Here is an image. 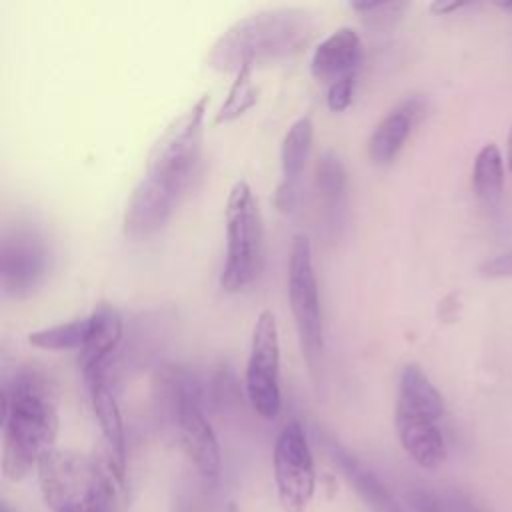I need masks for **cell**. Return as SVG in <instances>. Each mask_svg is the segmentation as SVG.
I'll list each match as a JSON object with an SVG mask.
<instances>
[{"label": "cell", "instance_id": "cell-17", "mask_svg": "<svg viewBox=\"0 0 512 512\" xmlns=\"http://www.w3.org/2000/svg\"><path fill=\"white\" fill-rule=\"evenodd\" d=\"M92 410L96 414V420L100 424L102 436L106 440L108 458L118 468L120 474H124V462H126V434H124V422L120 414V406L116 402V396L108 384L106 370L94 372L90 376H84Z\"/></svg>", "mask_w": 512, "mask_h": 512}, {"label": "cell", "instance_id": "cell-32", "mask_svg": "<svg viewBox=\"0 0 512 512\" xmlns=\"http://www.w3.org/2000/svg\"><path fill=\"white\" fill-rule=\"evenodd\" d=\"M2 512H8V510H6V508H4V510H2Z\"/></svg>", "mask_w": 512, "mask_h": 512}, {"label": "cell", "instance_id": "cell-26", "mask_svg": "<svg viewBox=\"0 0 512 512\" xmlns=\"http://www.w3.org/2000/svg\"><path fill=\"white\" fill-rule=\"evenodd\" d=\"M408 506H410V512H442L436 496L426 490H414L408 496Z\"/></svg>", "mask_w": 512, "mask_h": 512}, {"label": "cell", "instance_id": "cell-22", "mask_svg": "<svg viewBox=\"0 0 512 512\" xmlns=\"http://www.w3.org/2000/svg\"><path fill=\"white\" fill-rule=\"evenodd\" d=\"M88 334V316L40 328L28 334V342L42 350H80Z\"/></svg>", "mask_w": 512, "mask_h": 512}, {"label": "cell", "instance_id": "cell-2", "mask_svg": "<svg viewBox=\"0 0 512 512\" xmlns=\"http://www.w3.org/2000/svg\"><path fill=\"white\" fill-rule=\"evenodd\" d=\"M58 434L56 402L46 380L20 372L2 388V472L22 480L54 448Z\"/></svg>", "mask_w": 512, "mask_h": 512}, {"label": "cell", "instance_id": "cell-13", "mask_svg": "<svg viewBox=\"0 0 512 512\" xmlns=\"http://www.w3.org/2000/svg\"><path fill=\"white\" fill-rule=\"evenodd\" d=\"M360 60L362 40L358 32L350 26H340L314 48L310 70L316 80L332 84L348 74H356Z\"/></svg>", "mask_w": 512, "mask_h": 512}, {"label": "cell", "instance_id": "cell-4", "mask_svg": "<svg viewBox=\"0 0 512 512\" xmlns=\"http://www.w3.org/2000/svg\"><path fill=\"white\" fill-rule=\"evenodd\" d=\"M262 216L246 180L234 182L226 198V260L220 288L238 292L246 288L260 268Z\"/></svg>", "mask_w": 512, "mask_h": 512}, {"label": "cell", "instance_id": "cell-7", "mask_svg": "<svg viewBox=\"0 0 512 512\" xmlns=\"http://www.w3.org/2000/svg\"><path fill=\"white\" fill-rule=\"evenodd\" d=\"M162 380L176 414L184 452L204 478H216L220 472V446L202 412L194 378L182 368H166Z\"/></svg>", "mask_w": 512, "mask_h": 512}, {"label": "cell", "instance_id": "cell-23", "mask_svg": "<svg viewBox=\"0 0 512 512\" xmlns=\"http://www.w3.org/2000/svg\"><path fill=\"white\" fill-rule=\"evenodd\" d=\"M314 180L324 198H338L346 186V170L332 152H322L316 160Z\"/></svg>", "mask_w": 512, "mask_h": 512}, {"label": "cell", "instance_id": "cell-14", "mask_svg": "<svg viewBox=\"0 0 512 512\" xmlns=\"http://www.w3.org/2000/svg\"><path fill=\"white\" fill-rule=\"evenodd\" d=\"M122 316L112 304L100 302L88 314V334L78 350V366L82 376H90L106 368L110 354L122 340Z\"/></svg>", "mask_w": 512, "mask_h": 512}, {"label": "cell", "instance_id": "cell-6", "mask_svg": "<svg viewBox=\"0 0 512 512\" xmlns=\"http://www.w3.org/2000/svg\"><path fill=\"white\" fill-rule=\"evenodd\" d=\"M206 110L208 94H202L164 128L148 152L146 174L186 188L200 160Z\"/></svg>", "mask_w": 512, "mask_h": 512}, {"label": "cell", "instance_id": "cell-9", "mask_svg": "<svg viewBox=\"0 0 512 512\" xmlns=\"http://www.w3.org/2000/svg\"><path fill=\"white\" fill-rule=\"evenodd\" d=\"M274 482L286 512H306L316 490V468L304 428L290 420L274 444Z\"/></svg>", "mask_w": 512, "mask_h": 512}, {"label": "cell", "instance_id": "cell-30", "mask_svg": "<svg viewBox=\"0 0 512 512\" xmlns=\"http://www.w3.org/2000/svg\"><path fill=\"white\" fill-rule=\"evenodd\" d=\"M506 160H508V166L512 170V128L508 132V154H506Z\"/></svg>", "mask_w": 512, "mask_h": 512}, {"label": "cell", "instance_id": "cell-21", "mask_svg": "<svg viewBox=\"0 0 512 512\" xmlns=\"http://www.w3.org/2000/svg\"><path fill=\"white\" fill-rule=\"evenodd\" d=\"M252 70H254L252 64H244L236 72V76H234V80L228 88L226 100L220 104L218 112L214 114V122H212L214 126L228 124V122L240 118L242 114H246L256 104L258 88L252 82Z\"/></svg>", "mask_w": 512, "mask_h": 512}, {"label": "cell", "instance_id": "cell-1", "mask_svg": "<svg viewBox=\"0 0 512 512\" xmlns=\"http://www.w3.org/2000/svg\"><path fill=\"white\" fill-rule=\"evenodd\" d=\"M314 32L316 16L308 8H264L230 24L210 46L206 64L218 72H238L244 64L290 58L310 44Z\"/></svg>", "mask_w": 512, "mask_h": 512}, {"label": "cell", "instance_id": "cell-19", "mask_svg": "<svg viewBox=\"0 0 512 512\" xmlns=\"http://www.w3.org/2000/svg\"><path fill=\"white\" fill-rule=\"evenodd\" d=\"M338 462L354 490L372 508V512H404L394 494L386 488V484H382V480L370 468H366L354 456L344 452H338Z\"/></svg>", "mask_w": 512, "mask_h": 512}, {"label": "cell", "instance_id": "cell-3", "mask_svg": "<svg viewBox=\"0 0 512 512\" xmlns=\"http://www.w3.org/2000/svg\"><path fill=\"white\" fill-rule=\"evenodd\" d=\"M44 502L52 512H110L124 474L108 458L100 462L70 450H48L38 462Z\"/></svg>", "mask_w": 512, "mask_h": 512}, {"label": "cell", "instance_id": "cell-16", "mask_svg": "<svg viewBox=\"0 0 512 512\" xmlns=\"http://www.w3.org/2000/svg\"><path fill=\"white\" fill-rule=\"evenodd\" d=\"M424 114L422 98H408L396 108H392L380 122L374 126L368 138V156L374 164H390L402 150L412 126Z\"/></svg>", "mask_w": 512, "mask_h": 512}, {"label": "cell", "instance_id": "cell-12", "mask_svg": "<svg viewBox=\"0 0 512 512\" xmlns=\"http://www.w3.org/2000/svg\"><path fill=\"white\" fill-rule=\"evenodd\" d=\"M312 140H314V124L310 116L296 118L282 138V144H280L282 178L274 194V204L278 210H284V212L292 210L296 202L300 176L310 156Z\"/></svg>", "mask_w": 512, "mask_h": 512}, {"label": "cell", "instance_id": "cell-5", "mask_svg": "<svg viewBox=\"0 0 512 512\" xmlns=\"http://www.w3.org/2000/svg\"><path fill=\"white\" fill-rule=\"evenodd\" d=\"M288 300L294 316L296 334L302 356L316 376L324 356V322L318 294V280L312 264L310 238L302 232L294 234L288 256Z\"/></svg>", "mask_w": 512, "mask_h": 512}, {"label": "cell", "instance_id": "cell-29", "mask_svg": "<svg viewBox=\"0 0 512 512\" xmlns=\"http://www.w3.org/2000/svg\"><path fill=\"white\" fill-rule=\"evenodd\" d=\"M454 512H480L478 508H474L470 502H466V500H458V502H454Z\"/></svg>", "mask_w": 512, "mask_h": 512}, {"label": "cell", "instance_id": "cell-10", "mask_svg": "<svg viewBox=\"0 0 512 512\" xmlns=\"http://www.w3.org/2000/svg\"><path fill=\"white\" fill-rule=\"evenodd\" d=\"M50 246L34 226H18L2 236L0 284L8 296L30 294L48 274Z\"/></svg>", "mask_w": 512, "mask_h": 512}, {"label": "cell", "instance_id": "cell-31", "mask_svg": "<svg viewBox=\"0 0 512 512\" xmlns=\"http://www.w3.org/2000/svg\"><path fill=\"white\" fill-rule=\"evenodd\" d=\"M496 6H500V8H504V10H508V12H512V0H496Z\"/></svg>", "mask_w": 512, "mask_h": 512}, {"label": "cell", "instance_id": "cell-11", "mask_svg": "<svg viewBox=\"0 0 512 512\" xmlns=\"http://www.w3.org/2000/svg\"><path fill=\"white\" fill-rule=\"evenodd\" d=\"M184 188L152 174H142L126 198L122 230L128 238L142 240L156 234L170 218Z\"/></svg>", "mask_w": 512, "mask_h": 512}, {"label": "cell", "instance_id": "cell-25", "mask_svg": "<svg viewBox=\"0 0 512 512\" xmlns=\"http://www.w3.org/2000/svg\"><path fill=\"white\" fill-rule=\"evenodd\" d=\"M354 82H356V74H348V76L328 84L326 104L332 112H342L350 106L352 94H354Z\"/></svg>", "mask_w": 512, "mask_h": 512}, {"label": "cell", "instance_id": "cell-27", "mask_svg": "<svg viewBox=\"0 0 512 512\" xmlns=\"http://www.w3.org/2000/svg\"><path fill=\"white\" fill-rule=\"evenodd\" d=\"M480 272L484 276H492V278H500V276H512V252L500 254L488 262L482 264Z\"/></svg>", "mask_w": 512, "mask_h": 512}, {"label": "cell", "instance_id": "cell-20", "mask_svg": "<svg viewBox=\"0 0 512 512\" xmlns=\"http://www.w3.org/2000/svg\"><path fill=\"white\" fill-rule=\"evenodd\" d=\"M472 186L480 200L492 204L500 198L504 186V164L496 144H486L474 160Z\"/></svg>", "mask_w": 512, "mask_h": 512}, {"label": "cell", "instance_id": "cell-8", "mask_svg": "<svg viewBox=\"0 0 512 512\" xmlns=\"http://www.w3.org/2000/svg\"><path fill=\"white\" fill-rule=\"evenodd\" d=\"M244 384L254 412L264 420H274L282 408V394L280 340L272 310H262L254 322Z\"/></svg>", "mask_w": 512, "mask_h": 512}, {"label": "cell", "instance_id": "cell-28", "mask_svg": "<svg viewBox=\"0 0 512 512\" xmlns=\"http://www.w3.org/2000/svg\"><path fill=\"white\" fill-rule=\"evenodd\" d=\"M466 4L468 2H446V0H442V2H434L430 6V10L436 12V14H450V12H454V10H458V8L466 6Z\"/></svg>", "mask_w": 512, "mask_h": 512}, {"label": "cell", "instance_id": "cell-18", "mask_svg": "<svg viewBox=\"0 0 512 512\" xmlns=\"http://www.w3.org/2000/svg\"><path fill=\"white\" fill-rule=\"evenodd\" d=\"M396 408L412 414L428 416L432 420H440L444 414V400L430 378L418 364H406L400 382H398V398Z\"/></svg>", "mask_w": 512, "mask_h": 512}, {"label": "cell", "instance_id": "cell-24", "mask_svg": "<svg viewBox=\"0 0 512 512\" xmlns=\"http://www.w3.org/2000/svg\"><path fill=\"white\" fill-rule=\"evenodd\" d=\"M350 8L362 14L368 22L376 24H388L396 20L402 10L406 8L404 2H382V0H362V2H350Z\"/></svg>", "mask_w": 512, "mask_h": 512}, {"label": "cell", "instance_id": "cell-15", "mask_svg": "<svg viewBox=\"0 0 512 512\" xmlns=\"http://www.w3.org/2000/svg\"><path fill=\"white\" fill-rule=\"evenodd\" d=\"M394 424L402 448L418 466L434 470L446 460V442L438 420L396 408Z\"/></svg>", "mask_w": 512, "mask_h": 512}]
</instances>
